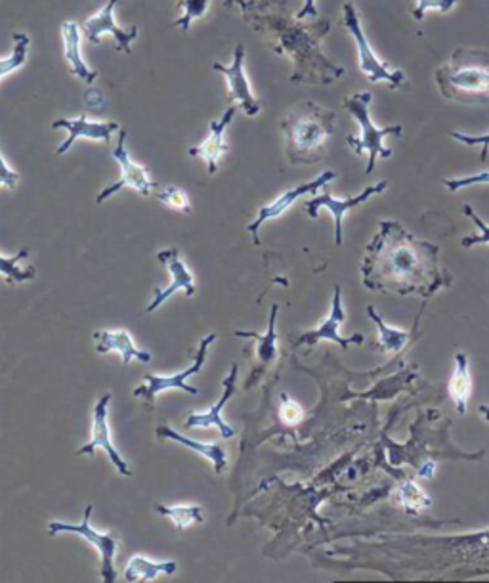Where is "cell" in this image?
I'll use <instances>...</instances> for the list:
<instances>
[{
	"mask_svg": "<svg viewBox=\"0 0 489 583\" xmlns=\"http://www.w3.org/2000/svg\"><path fill=\"white\" fill-rule=\"evenodd\" d=\"M222 398L209 411H205V413H192L186 419L187 429H209V427H216L218 432L222 434V439H233L236 436V431L224 421L222 411L226 408V403L230 402V398L238 390V366H231L230 374L222 381Z\"/></svg>",
	"mask_w": 489,
	"mask_h": 583,
	"instance_id": "19",
	"label": "cell"
},
{
	"mask_svg": "<svg viewBox=\"0 0 489 583\" xmlns=\"http://www.w3.org/2000/svg\"><path fill=\"white\" fill-rule=\"evenodd\" d=\"M119 2L121 0H108V4L101 8L100 12L90 15L87 22L83 23V33L93 44L100 43L104 35L116 36L117 51L130 54L132 43L138 39V28L134 25L132 30H122L117 23L116 8Z\"/></svg>",
	"mask_w": 489,
	"mask_h": 583,
	"instance_id": "13",
	"label": "cell"
},
{
	"mask_svg": "<svg viewBox=\"0 0 489 583\" xmlns=\"http://www.w3.org/2000/svg\"><path fill=\"white\" fill-rule=\"evenodd\" d=\"M238 114L236 106L224 111L220 119H215L209 127V134L203 140L202 144L194 145L187 150L189 158L203 159L209 174H215L218 171V163L222 161L224 155L228 153V144H226V130L230 129L233 117Z\"/></svg>",
	"mask_w": 489,
	"mask_h": 583,
	"instance_id": "17",
	"label": "cell"
},
{
	"mask_svg": "<svg viewBox=\"0 0 489 583\" xmlns=\"http://www.w3.org/2000/svg\"><path fill=\"white\" fill-rule=\"evenodd\" d=\"M472 395V379L468 369V356L465 353L455 354V371L449 379V397L454 398L455 408L460 415L467 413L468 400Z\"/></svg>",
	"mask_w": 489,
	"mask_h": 583,
	"instance_id": "24",
	"label": "cell"
},
{
	"mask_svg": "<svg viewBox=\"0 0 489 583\" xmlns=\"http://www.w3.org/2000/svg\"><path fill=\"white\" fill-rule=\"evenodd\" d=\"M439 247L413 238L394 220L379 224L361 264L363 285L396 295H434L446 285L439 268Z\"/></svg>",
	"mask_w": 489,
	"mask_h": 583,
	"instance_id": "2",
	"label": "cell"
},
{
	"mask_svg": "<svg viewBox=\"0 0 489 583\" xmlns=\"http://www.w3.org/2000/svg\"><path fill=\"white\" fill-rule=\"evenodd\" d=\"M459 4V0H417V7L413 8V20L421 22L428 12H452Z\"/></svg>",
	"mask_w": 489,
	"mask_h": 583,
	"instance_id": "33",
	"label": "cell"
},
{
	"mask_svg": "<svg viewBox=\"0 0 489 583\" xmlns=\"http://www.w3.org/2000/svg\"><path fill=\"white\" fill-rule=\"evenodd\" d=\"M244 22L267 36L272 51L293 64L289 80L327 87L345 77V67L325 56L322 43L332 33V22L316 18L306 23L289 12L285 0H233Z\"/></svg>",
	"mask_w": 489,
	"mask_h": 583,
	"instance_id": "1",
	"label": "cell"
},
{
	"mask_svg": "<svg viewBox=\"0 0 489 583\" xmlns=\"http://www.w3.org/2000/svg\"><path fill=\"white\" fill-rule=\"evenodd\" d=\"M209 7L210 0H181L178 8L182 10V15L174 22V28H178L182 31L189 30L195 20H199V18L207 14Z\"/></svg>",
	"mask_w": 489,
	"mask_h": 583,
	"instance_id": "30",
	"label": "cell"
},
{
	"mask_svg": "<svg viewBox=\"0 0 489 583\" xmlns=\"http://www.w3.org/2000/svg\"><path fill=\"white\" fill-rule=\"evenodd\" d=\"M465 215L472 220V223L476 224V228L480 230V236H468V238H463V241H460V246L463 247H475V246H482V244H486V246H489V224L483 223L482 218L480 216L476 215L475 209L470 207V205H465Z\"/></svg>",
	"mask_w": 489,
	"mask_h": 583,
	"instance_id": "34",
	"label": "cell"
},
{
	"mask_svg": "<svg viewBox=\"0 0 489 583\" xmlns=\"http://www.w3.org/2000/svg\"><path fill=\"white\" fill-rule=\"evenodd\" d=\"M157 259L161 260V264H165L166 270L173 276V281L171 285H166L165 289H155L153 293V301L150 303V306L145 309V312H155V310L161 309L163 304L171 299V296L176 295L178 291H184L187 299H192L195 295V281L192 272L187 270L186 264L181 260V252L178 249H165L157 255Z\"/></svg>",
	"mask_w": 489,
	"mask_h": 583,
	"instance_id": "16",
	"label": "cell"
},
{
	"mask_svg": "<svg viewBox=\"0 0 489 583\" xmlns=\"http://www.w3.org/2000/svg\"><path fill=\"white\" fill-rule=\"evenodd\" d=\"M80 35L83 28L75 22L62 23V39H64V54L67 65L77 79L85 80L87 85H93L94 80L100 77V73L88 67L87 62L80 54Z\"/></svg>",
	"mask_w": 489,
	"mask_h": 583,
	"instance_id": "21",
	"label": "cell"
},
{
	"mask_svg": "<svg viewBox=\"0 0 489 583\" xmlns=\"http://www.w3.org/2000/svg\"><path fill=\"white\" fill-rule=\"evenodd\" d=\"M345 22L346 30L352 36L354 44L358 48V60H360V67L363 75L371 83H387L392 90L402 88L405 83V75L400 69H392L389 64H384L379 60V56L374 54L371 44L367 41L366 31L361 28L360 15L356 12V7L352 2H346L345 8Z\"/></svg>",
	"mask_w": 489,
	"mask_h": 583,
	"instance_id": "6",
	"label": "cell"
},
{
	"mask_svg": "<svg viewBox=\"0 0 489 583\" xmlns=\"http://www.w3.org/2000/svg\"><path fill=\"white\" fill-rule=\"evenodd\" d=\"M400 499H402V504L413 512L421 511V509H425L426 505H431V497L426 496L423 488H419L415 483L402 484Z\"/></svg>",
	"mask_w": 489,
	"mask_h": 583,
	"instance_id": "32",
	"label": "cell"
},
{
	"mask_svg": "<svg viewBox=\"0 0 489 583\" xmlns=\"http://www.w3.org/2000/svg\"><path fill=\"white\" fill-rule=\"evenodd\" d=\"M480 413H482L486 421H489V406H480Z\"/></svg>",
	"mask_w": 489,
	"mask_h": 583,
	"instance_id": "40",
	"label": "cell"
},
{
	"mask_svg": "<svg viewBox=\"0 0 489 583\" xmlns=\"http://www.w3.org/2000/svg\"><path fill=\"white\" fill-rule=\"evenodd\" d=\"M335 179H337V174L333 173V171H325V173L317 176L316 181L291 187V190H287L285 194H281L280 197L270 203V205H264V207L259 210L257 218L247 226V230H249V234L252 236V244H254V246H260L259 231L268 220L280 218V216L283 215V213H287L298 199H303L306 195L316 194V192H319L322 187L327 186V184L335 181Z\"/></svg>",
	"mask_w": 489,
	"mask_h": 583,
	"instance_id": "10",
	"label": "cell"
},
{
	"mask_svg": "<svg viewBox=\"0 0 489 583\" xmlns=\"http://www.w3.org/2000/svg\"><path fill=\"white\" fill-rule=\"evenodd\" d=\"M278 312H280V306L274 304L272 306V314H270V322H268L267 335H257V333L251 332H236V337H251L259 341V358L267 366H270L275 360V356H278V333H275Z\"/></svg>",
	"mask_w": 489,
	"mask_h": 583,
	"instance_id": "25",
	"label": "cell"
},
{
	"mask_svg": "<svg viewBox=\"0 0 489 583\" xmlns=\"http://www.w3.org/2000/svg\"><path fill=\"white\" fill-rule=\"evenodd\" d=\"M109 402H111V395H104L94 406L93 439L85 446H80L77 454L94 455L98 450H101L108 454L109 461L116 465L117 471L122 476H132V468L129 467L127 460H122V455L116 447V442L111 439L108 421Z\"/></svg>",
	"mask_w": 489,
	"mask_h": 583,
	"instance_id": "11",
	"label": "cell"
},
{
	"mask_svg": "<svg viewBox=\"0 0 489 583\" xmlns=\"http://www.w3.org/2000/svg\"><path fill=\"white\" fill-rule=\"evenodd\" d=\"M387 190V182H377L373 186H367L360 195L356 197H346V199H335L332 194H322L312 197L306 202V213L309 218H317L319 210L327 209L335 218V239L337 246H343V220L348 215V210L358 207L361 203L369 202L373 195L382 194Z\"/></svg>",
	"mask_w": 489,
	"mask_h": 583,
	"instance_id": "14",
	"label": "cell"
},
{
	"mask_svg": "<svg viewBox=\"0 0 489 583\" xmlns=\"http://www.w3.org/2000/svg\"><path fill=\"white\" fill-rule=\"evenodd\" d=\"M90 515H93V505H88L87 511H85V519H83L80 525H67V522L54 520V522L48 525V533L51 536L73 533V536H79L83 540L88 541L100 553L101 580L108 583L116 582V557L117 551H119V538H117L116 532L101 533L98 530H94L93 526H90Z\"/></svg>",
	"mask_w": 489,
	"mask_h": 583,
	"instance_id": "7",
	"label": "cell"
},
{
	"mask_svg": "<svg viewBox=\"0 0 489 583\" xmlns=\"http://www.w3.org/2000/svg\"><path fill=\"white\" fill-rule=\"evenodd\" d=\"M224 4H226V7H233V0H224Z\"/></svg>",
	"mask_w": 489,
	"mask_h": 583,
	"instance_id": "41",
	"label": "cell"
},
{
	"mask_svg": "<svg viewBox=\"0 0 489 583\" xmlns=\"http://www.w3.org/2000/svg\"><path fill=\"white\" fill-rule=\"evenodd\" d=\"M113 159L121 166V179L98 194V199H96L98 205L108 202L109 197H113V195L127 190V187L134 190L142 197L153 194V190L157 187V184L153 182L145 166L140 165L134 159L130 158L129 150H127V130H119Z\"/></svg>",
	"mask_w": 489,
	"mask_h": 583,
	"instance_id": "9",
	"label": "cell"
},
{
	"mask_svg": "<svg viewBox=\"0 0 489 583\" xmlns=\"http://www.w3.org/2000/svg\"><path fill=\"white\" fill-rule=\"evenodd\" d=\"M337 127V114L316 101H301L281 121L285 152L293 165H314L325 158V144Z\"/></svg>",
	"mask_w": 489,
	"mask_h": 583,
	"instance_id": "3",
	"label": "cell"
},
{
	"mask_svg": "<svg viewBox=\"0 0 489 583\" xmlns=\"http://www.w3.org/2000/svg\"><path fill=\"white\" fill-rule=\"evenodd\" d=\"M280 418L285 425L295 427L303 423L304 410L301 408V403L291 400L287 395H283L281 397Z\"/></svg>",
	"mask_w": 489,
	"mask_h": 583,
	"instance_id": "35",
	"label": "cell"
},
{
	"mask_svg": "<svg viewBox=\"0 0 489 583\" xmlns=\"http://www.w3.org/2000/svg\"><path fill=\"white\" fill-rule=\"evenodd\" d=\"M155 511L171 520L178 530H186L192 525H202L203 520H205V515H203V509L199 505L169 507V505L155 504Z\"/></svg>",
	"mask_w": 489,
	"mask_h": 583,
	"instance_id": "27",
	"label": "cell"
},
{
	"mask_svg": "<svg viewBox=\"0 0 489 583\" xmlns=\"http://www.w3.org/2000/svg\"><path fill=\"white\" fill-rule=\"evenodd\" d=\"M452 138H454L455 142H460V144L482 145V155H480V161H482V163L483 161H488L489 132L488 134H483V137H468V134H465V132H459V130H454V132H452Z\"/></svg>",
	"mask_w": 489,
	"mask_h": 583,
	"instance_id": "37",
	"label": "cell"
},
{
	"mask_svg": "<svg viewBox=\"0 0 489 583\" xmlns=\"http://www.w3.org/2000/svg\"><path fill=\"white\" fill-rule=\"evenodd\" d=\"M18 184H20V174L8 165L7 159L2 158L0 152V190H15Z\"/></svg>",
	"mask_w": 489,
	"mask_h": 583,
	"instance_id": "38",
	"label": "cell"
},
{
	"mask_svg": "<svg viewBox=\"0 0 489 583\" xmlns=\"http://www.w3.org/2000/svg\"><path fill=\"white\" fill-rule=\"evenodd\" d=\"M96 353H117L121 356L122 364L129 366L132 360L152 361V354L144 353L138 348L134 337L127 330H101L94 332Z\"/></svg>",
	"mask_w": 489,
	"mask_h": 583,
	"instance_id": "20",
	"label": "cell"
},
{
	"mask_svg": "<svg viewBox=\"0 0 489 583\" xmlns=\"http://www.w3.org/2000/svg\"><path fill=\"white\" fill-rule=\"evenodd\" d=\"M28 255H30L28 249L15 252L14 257H10V259L0 255V274L4 276L8 281H14V283H23V281L35 280V268L20 267V262L28 259Z\"/></svg>",
	"mask_w": 489,
	"mask_h": 583,
	"instance_id": "29",
	"label": "cell"
},
{
	"mask_svg": "<svg viewBox=\"0 0 489 583\" xmlns=\"http://www.w3.org/2000/svg\"><path fill=\"white\" fill-rule=\"evenodd\" d=\"M373 100V94L371 93H358L352 96H346L345 108L350 116L358 121L360 125V137H348L346 138V144L352 148V152L356 155L367 153L369 161H367V174L373 173L374 163L377 159H390L392 158V150L384 145V138L400 137L402 134V127L400 125H392V127H374L371 121V114H369V104Z\"/></svg>",
	"mask_w": 489,
	"mask_h": 583,
	"instance_id": "5",
	"label": "cell"
},
{
	"mask_svg": "<svg viewBox=\"0 0 489 583\" xmlns=\"http://www.w3.org/2000/svg\"><path fill=\"white\" fill-rule=\"evenodd\" d=\"M157 436L159 439L173 440L176 444L189 447V450H194V452L203 455V457H207L213 463L215 473H222L224 468L228 467V454H226L222 444H216V442H210V444H207V442H195V440L187 439L181 432H176L166 425L159 427Z\"/></svg>",
	"mask_w": 489,
	"mask_h": 583,
	"instance_id": "22",
	"label": "cell"
},
{
	"mask_svg": "<svg viewBox=\"0 0 489 583\" xmlns=\"http://www.w3.org/2000/svg\"><path fill=\"white\" fill-rule=\"evenodd\" d=\"M213 69L218 73H222V77H226L228 88H230V100L243 109L244 116L257 117L262 111V104L257 100V96L252 94L251 85L249 79L244 75V46L238 44L236 51H233V60L230 65L220 64L215 62Z\"/></svg>",
	"mask_w": 489,
	"mask_h": 583,
	"instance_id": "12",
	"label": "cell"
},
{
	"mask_svg": "<svg viewBox=\"0 0 489 583\" xmlns=\"http://www.w3.org/2000/svg\"><path fill=\"white\" fill-rule=\"evenodd\" d=\"M12 41H14V51L8 58L0 60V79L7 77L10 73L22 69L25 62H28L31 46L30 35L28 33H14Z\"/></svg>",
	"mask_w": 489,
	"mask_h": 583,
	"instance_id": "28",
	"label": "cell"
},
{
	"mask_svg": "<svg viewBox=\"0 0 489 583\" xmlns=\"http://www.w3.org/2000/svg\"><path fill=\"white\" fill-rule=\"evenodd\" d=\"M345 309H343V293H340V288H335V295H333L332 312L329 316L325 317V322H322L319 327L312 330V332H306L301 335V338L296 341V346L303 345H316L319 341H332V343H337V345L343 346V348H348L352 345H361L366 337L363 335H352V337H340L338 333V327L345 322Z\"/></svg>",
	"mask_w": 489,
	"mask_h": 583,
	"instance_id": "18",
	"label": "cell"
},
{
	"mask_svg": "<svg viewBox=\"0 0 489 583\" xmlns=\"http://www.w3.org/2000/svg\"><path fill=\"white\" fill-rule=\"evenodd\" d=\"M367 314L373 320L377 330H379V345H381L382 350L387 354L400 353L405 343L410 341V333L384 324V320L374 312L373 306H367Z\"/></svg>",
	"mask_w": 489,
	"mask_h": 583,
	"instance_id": "26",
	"label": "cell"
},
{
	"mask_svg": "<svg viewBox=\"0 0 489 583\" xmlns=\"http://www.w3.org/2000/svg\"><path fill=\"white\" fill-rule=\"evenodd\" d=\"M296 18L298 20H306V18H312L316 20L319 18V12H317L316 0H304L303 8L296 12Z\"/></svg>",
	"mask_w": 489,
	"mask_h": 583,
	"instance_id": "39",
	"label": "cell"
},
{
	"mask_svg": "<svg viewBox=\"0 0 489 583\" xmlns=\"http://www.w3.org/2000/svg\"><path fill=\"white\" fill-rule=\"evenodd\" d=\"M449 192H459L468 186H475V184H489V171L486 173L472 174V176H463V179H447L444 181Z\"/></svg>",
	"mask_w": 489,
	"mask_h": 583,
	"instance_id": "36",
	"label": "cell"
},
{
	"mask_svg": "<svg viewBox=\"0 0 489 583\" xmlns=\"http://www.w3.org/2000/svg\"><path fill=\"white\" fill-rule=\"evenodd\" d=\"M52 129L67 130V138L58 145L56 155H65V153L69 152L79 138L109 144L113 134L121 130L119 129V123H113V121H93L87 116L75 117V119H58V121L52 123Z\"/></svg>",
	"mask_w": 489,
	"mask_h": 583,
	"instance_id": "15",
	"label": "cell"
},
{
	"mask_svg": "<svg viewBox=\"0 0 489 583\" xmlns=\"http://www.w3.org/2000/svg\"><path fill=\"white\" fill-rule=\"evenodd\" d=\"M157 199L159 203H163L165 207L176 210V213L187 215L192 210V199H189V195L182 187H163V190H159Z\"/></svg>",
	"mask_w": 489,
	"mask_h": 583,
	"instance_id": "31",
	"label": "cell"
},
{
	"mask_svg": "<svg viewBox=\"0 0 489 583\" xmlns=\"http://www.w3.org/2000/svg\"><path fill=\"white\" fill-rule=\"evenodd\" d=\"M215 341V333H210L207 337L202 338L199 348H197V353H195L194 366H192V368H187L186 371H182V374L178 375H144L142 385L132 390V395L137 398H142V400L150 403L155 402L157 395L165 392V390L181 389L184 390V392H187V395H197L199 390L192 387V385H187V379L202 371L203 366H205V360H207L209 346L213 345Z\"/></svg>",
	"mask_w": 489,
	"mask_h": 583,
	"instance_id": "8",
	"label": "cell"
},
{
	"mask_svg": "<svg viewBox=\"0 0 489 583\" xmlns=\"http://www.w3.org/2000/svg\"><path fill=\"white\" fill-rule=\"evenodd\" d=\"M436 85L444 98L470 106L489 104V52L457 48L436 69Z\"/></svg>",
	"mask_w": 489,
	"mask_h": 583,
	"instance_id": "4",
	"label": "cell"
},
{
	"mask_svg": "<svg viewBox=\"0 0 489 583\" xmlns=\"http://www.w3.org/2000/svg\"><path fill=\"white\" fill-rule=\"evenodd\" d=\"M176 570L178 564L174 561H150L142 554H137L130 559L122 576L127 582H153L159 576H173Z\"/></svg>",
	"mask_w": 489,
	"mask_h": 583,
	"instance_id": "23",
	"label": "cell"
}]
</instances>
